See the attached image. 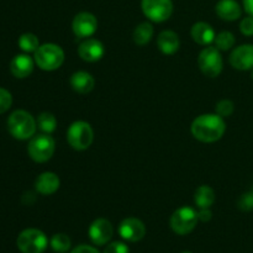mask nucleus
Listing matches in <instances>:
<instances>
[{
    "instance_id": "f257e3e1",
    "label": "nucleus",
    "mask_w": 253,
    "mask_h": 253,
    "mask_svg": "<svg viewBox=\"0 0 253 253\" xmlns=\"http://www.w3.org/2000/svg\"><path fill=\"white\" fill-rule=\"evenodd\" d=\"M193 137L203 143H212L219 141L226 131L224 118L217 114H203L194 119L190 126Z\"/></svg>"
},
{
    "instance_id": "f03ea898",
    "label": "nucleus",
    "mask_w": 253,
    "mask_h": 253,
    "mask_svg": "<svg viewBox=\"0 0 253 253\" xmlns=\"http://www.w3.org/2000/svg\"><path fill=\"white\" fill-rule=\"evenodd\" d=\"M37 121L34 116L25 110H16L7 119V130L16 140H29L35 136Z\"/></svg>"
},
{
    "instance_id": "7ed1b4c3",
    "label": "nucleus",
    "mask_w": 253,
    "mask_h": 253,
    "mask_svg": "<svg viewBox=\"0 0 253 253\" xmlns=\"http://www.w3.org/2000/svg\"><path fill=\"white\" fill-rule=\"evenodd\" d=\"M35 63L40 69L52 72L58 69L64 62V51L61 46L56 43L40 44L34 54Z\"/></svg>"
},
{
    "instance_id": "20e7f679",
    "label": "nucleus",
    "mask_w": 253,
    "mask_h": 253,
    "mask_svg": "<svg viewBox=\"0 0 253 253\" xmlns=\"http://www.w3.org/2000/svg\"><path fill=\"white\" fill-rule=\"evenodd\" d=\"M67 141L76 151H85L94 141V131L86 121H74L67 130Z\"/></svg>"
},
{
    "instance_id": "39448f33",
    "label": "nucleus",
    "mask_w": 253,
    "mask_h": 253,
    "mask_svg": "<svg viewBox=\"0 0 253 253\" xmlns=\"http://www.w3.org/2000/svg\"><path fill=\"white\" fill-rule=\"evenodd\" d=\"M56 151V142L48 133L36 135L30 140L27 152L30 158L37 163H44L52 158Z\"/></svg>"
},
{
    "instance_id": "423d86ee",
    "label": "nucleus",
    "mask_w": 253,
    "mask_h": 253,
    "mask_svg": "<svg viewBox=\"0 0 253 253\" xmlns=\"http://www.w3.org/2000/svg\"><path fill=\"white\" fill-rule=\"evenodd\" d=\"M198 66L205 77H209V78L219 77L224 68L221 51H219L215 46L205 47L198 57Z\"/></svg>"
},
{
    "instance_id": "0eeeda50",
    "label": "nucleus",
    "mask_w": 253,
    "mask_h": 253,
    "mask_svg": "<svg viewBox=\"0 0 253 253\" xmlns=\"http://www.w3.org/2000/svg\"><path fill=\"white\" fill-rule=\"evenodd\" d=\"M17 249L22 253H43L48 246V239L39 229H26L16 240Z\"/></svg>"
},
{
    "instance_id": "6e6552de",
    "label": "nucleus",
    "mask_w": 253,
    "mask_h": 253,
    "mask_svg": "<svg viewBox=\"0 0 253 253\" xmlns=\"http://www.w3.org/2000/svg\"><path fill=\"white\" fill-rule=\"evenodd\" d=\"M198 211L190 207H182L175 210L170 216V229L177 235L184 236L190 234L197 227Z\"/></svg>"
},
{
    "instance_id": "1a4fd4ad",
    "label": "nucleus",
    "mask_w": 253,
    "mask_h": 253,
    "mask_svg": "<svg viewBox=\"0 0 253 253\" xmlns=\"http://www.w3.org/2000/svg\"><path fill=\"white\" fill-rule=\"evenodd\" d=\"M141 9L150 21L161 24L172 16L174 5L172 0H141Z\"/></svg>"
},
{
    "instance_id": "9d476101",
    "label": "nucleus",
    "mask_w": 253,
    "mask_h": 253,
    "mask_svg": "<svg viewBox=\"0 0 253 253\" xmlns=\"http://www.w3.org/2000/svg\"><path fill=\"white\" fill-rule=\"evenodd\" d=\"M72 30L78 39H89L98 30V19L89 11H81L72 21Z\"/></svg>"
},
{
    "instance_id": "9b49d317",
    "label": "nucleus",
    "mask_w": 253,
    "mask_h": 253,
    "mask_svg": "<svg viewBox=\"0 0 253 253\" xmlns=\"http://www.w3.org/2000/svg\"><path fill=\"white\" fill-rule=\"evenodd\" d=\"M90 241L96 246H104L109 244L114 235V227L108 219H96L90 224L88 230Z\"/></svg>"
},
{
    "instance_id": "f8f14e48",
    "label": "nucleus",
    "mask_w": 253,
    "mask_h": 253,
    "mask_svg": "<svg viewBox=\"0 0 253 253\" xmlns=\"http://www.w3.org/2000/svg\"><path fill=\"white\" fill-rule=\"evenodd\" d=\"M119 235L128 242H138L146 236V226L137 217H126L119 225Z\"/></svg>"
},
{
    "instance_id": "ddd939ff",
    "label": "nucleus",
    "mask_w": 253,
    "mask_h": 253,
    "mask_svg": "<svg viewBox=\"0 0 253 253\" xmlns=\"http://www.w3.org/2000/svg\"><path fill=\"white\" fill-rule=\"evenodd\" d=\"M229 62L232 68L237 71H251L253 69V44L245 43L232 49Z\"/></svg>"
},
{
    "instance_id": "4468645a",
    "label": "nucleus",
    "mask_w": 253,
    "mask_h": 253,
    "mask_svg": "<svg viewBox=\"0 0 253 253\" xmlns=\"http://www.w3.org/2000/svg\"><path fill=\"white\" fill-rule=\"evenodd\" d=\"M78 54L83 61L94 63L100 61L105 54V47L103 42L96 39H85L78 47Z\"/></svg>"
},
{
    "instance_id": "2eb2a0df",
    "label": "nucleus",
    "mask_w": 253,
    "mask_h": 253,
    "mask_svg": "<svg viewBox=\"0 0 253 253\" xmlns=\"http://www.w3.org/2000/svg\"><path fill=\"white\" fill-rule=\"evenodd\" d=\"M190 36H192L193 41L197 42L200 46H209L214 42L215 30L210 24L204 21H198L190 29Z\"/></svg>"
},
{
    "instance_id": "dca6fc26",
    "label": "nucleus",
    "mask_w": 253,
    "mask_h": 253,
    "mask_svg": "<svg viewBox=\"0 0 253 253\" xmlns=\"http://www.w3.org/2000/svg\"><path fill=\"white\" fill-rule=\"evenodd\" d=\"M215 12L224 21H236L242 16V6L236 0H219Z\"/></svg>"
},
{
    "instance_id": "f3484780",
    "label": "nucleus",
    "mask_w": 253,
    "mask_h": 253,
    "mask_svg": "<svg viewBox=\"0 0 253 253\" xmlns=\"http://www.w3.org/2000/svg\"><path fill=\"white\" fill-rule=\"evenodd\" d=\"M61 187V179L53 172H43L36 178L35 188L42 195H52Z\"/></svg>"
},
{
    "instance_id": "a211bd4d",
    "label": "nucleus",
    "mask_w": 253,
    "mask_h": 253,
    "mask_svg": "<svg viewBox=\"0 0 253 253\" xmlns=\"http://www.w3.org/2000/svg\"><path fill=\"white\" fill-rule=\"evenodd\" d=\"M35 64V59H32L29 54H17L10 62V71L14 77L24 79L34 72Z\"/></svg>"
},
{
    "instance_id": "6ab92c4d",
    "label": "nucleus",
    "mask_w": 253,
    "mask_h": 253,
    "mask_svg": "<svg viewBox=\"0 0 253 253\" xmlns=\"http://www.w3.org/2000/svg\"><path fill=\"white\" fill-rule=\"evenodd\" d=\"M157 47L166 56H172L179 49V36L172 30H165L157 37Z\"/></svg>"
},
{
    "instance_id": "aec40b11",
    "label": "nucleus",
    "mask_w": 253,
    "mask_h": 253,
    "mask_svg": "<svg viewBox=\"0 0 253 253\" xmlns=\"http://www.w3.org/2000/svg\"><path fill=\"white\" fill-rule=\"evenodd\" d=\"M69 83H71L72 89L76 93L84 95V94H88L93 90L94 86H95V79L88 72L79 71L72 74Z\"/></svg>"
},
{
    "instance_id": "412c9836",
    "label": "nucleus",
    "mask_w": 253,
    "mask_h": 253,
    "mask_svg": "<svg viewBox=\"0 0 253 253\" xmlns=\"http://www.w3.org/2000/svg\"><path fill=\"white\" fill-rule=\"evenodd\" d=\"M215 192L209 185H200L194 194V203L199 209L211 208L215 203Z\"/></svg>"
},
{
    "instance_id": "4be33fe9",
    "label": "nucleus",
    "mask_w": 253,
    "mask_h": 253,
    "mask_svg": "<svg viewBox=\"0 0 253 253\" xmlns=\"http://www.w3.org/2000/svg\"><path fill=\"white\" fill-rule=\"evenodd\" d=\"M153 34H155V29H153V25L151 22H141L133 30V42L137 46H145V44H147L152 40Z\"/></svg>"
},
{
    "instance_id": "5701e85b",
    "label": "nucleus",
    "mask_w": 253,
    "mask_h": 253,
    "mask_svg": "<svg viewBox=\"0 0 253 253\" xmlns=\"http://www.w3.org/2000/svg\"><path fill=\"white\" fill-rule=\"evenodd\" d=\"M37 127L43 133H52L57 128V119L53 114L44 111L41 113L37 118Z\"/></svg>"
},
{
    "instance_id": "b1692460",
    "label": "nucleus",
    "mask_w": 253,
    "mask_h": 253,
    "mask_svg": "<svg viewBox=\"0 0 253 253\" xmlns=\"http://www.w3.org/2000/svg\"><path fill=\"white\" fill-rule=\"evenodd\" d=\"M214 43L219 51H230L236 43V37L231 31H221L215 36Z\"/></svg>"
},
{
    "instance_id": "393cba45",
    "label": "nucleus",
    "mask_w": 253,
    "mask_h": 253,
    "mask_svg": "<svg viewBox=\"0 0 253 253\" xmlns=\"http://www.w3.org/2000/svg\"><path fill=\"white\" fill-rule=\"evenodd\" d=\"M49 246L56 253H67L71 250L72 242L68 235L56 234L49 240Z\"/></svg>"
},
{
    "instance_id": "a878e982",
    "label": "nucleus",
    "mask_w": 253,
    "mask_h": 253,
    "mask_svg": "<svg viewBox=\"0 0 253 253\" xmlns=\"http://www.w3.org/2000/svg\"><path fill=\"white\" fill-rule=\"evenodd\" d=\"M19 47L21 48V51L25 52V53H31V52L35 53L36 49L40 47L39 37L35 34H31V32L21 35V36L19 37Z\"/></svg>"
},
{
    "instance_id": "bb28decb",
    "label": "nucleus",
    "mask_w": 253,
    "mask_h": 253,
    "mask_svg": "<svg viewBox=\"0 0 253 253\" xmlns=\"http://www.w3.org/2000/svg\"><path fill=\"white\" fill-rule=\"evenodd\" d=\"M215 111L221 118H230L235 111V104L234 101L229 100V99H222L215 106Z\"/></svg>"
},
{
    "instance_id": "cd10ccee",
    "label": "nucleus",
    "mask_w": 253,
    "mask_h": 253,
    "mask_svg": "<svg viewBox=\"0 0 253 253\" xmlns=\"http://www.w3.org/2000/svg\"><path fill=\"white\" fill-rule=\"evenodd\" d=\"M237 207L241 211H251V210H253V190L244 193L239 198Z\"/></svg>"
},
{
    "instance_id": "c85d7f7f",
    "label": "nucleus",
    "mask_w": 253,
    "mask_h": 253,
    "mask_svg": "<svg viewBox=\"0 0 253 253\" xmlns=\"http://www.w3.org/2000/svg\"><path fill=\"white\" fill-rule=\"evenodd\" d=\"M12 104V95L9 90L0 88V114H4Z\"/></svg>"
},
{
    "instance_id": "c756f323",
    "label": "nucleus",
    "mask_w": 253,
    "mask_h": 253,
    "mask_svg": "<svg viewBox=\"0 0 253 253\" xmlns=\"http://www.w3.org/2000/svg\"><path fill=\"white\" fill-rule=\"evenodd\" d=\"M104 253H130V249L125 242L114 241L108 244L104 250Z\"/></svg>"
},
{
    "instance_id": "7c9ffc66",
    "label": "nucleus",
    "mask_w": 253,
    "mask_h": 253,
    "mask_svg": "<svg viewBox=\"0 0 253 253\" xmlns=\"http://www.w3.org/2000/svg\"><path fill=\"white\" fill-rule=\"evenodd\" d=\"M240 31L244 36H253V16H246L240 22Z\"/></svg>"
},
{
    "instance_id": "2f4dec72",
    "label": "nucleus",
    "mask_w": 253,
    "mask_h": 253,
    "mask_svg": "<svg viewBox=\"0 0 253 253\" xmlns=\"http://www.w3.org/2000/svg\"><path fill=\"white\" fill-rule=\"evenodd\" d=\"M69 253H100L95 247L89 246V245H79L76 249L72 250Z\"/></svg>"
},
{
    "instance_id": "473e14b6",
    "label": "nucleus",
    "mask_w": 253,
    "mask_h": 253,
    "mask_svg": "<svg viewBox=\"0 0 253 253\" xmlns=\"http://www.w3.org/2000/svg\"><path fill=\"white\" fill-rule=\"evenodd\" d=\"M212 217V212L210 210V208H207V209H199L198 211V219L202 222H208L210 221Z\"/></svg>"
},
{
    "instance_id": "72a5a7b5",
    "label": "nucleus",
    "mask_w": 253,
    "mask_h": 253,
    "mask_svg": "<svg viewBox=\"0 0 253 253\" xmlns=\"http://www.w3.org/2000/svg\"><path fill=\"white\" fill-rule=\"evenodd\" d=\"M242 7L247 15L253 16V0H242Z\"/></svg>"
},
{
    "instance_id": "f704fd0d",
    "label": "nucleus",
    "mask_w": 253,
    "mask_h": 253,
    "mask_svg": "<svg viewBox=\"0 0 253 253\" xmlns=\"http://www.w3.org/2000/svg\"><path fill=\"white\" fill-rule=\"evenodd\" d=\"M251 78L253 79V69H251Z\"/></svg>"
},
{
    "instance_id": "c9c22d12",
    "label": "nucleus",
    "mask_w": 253,
    "mask_h": 253,
    "mask_svg": "<svg viewBox=\"0 0 253 253\" xmlns=\"http://www.w3.org/2000/svg\"><path fill=\"white\" fill-rule=\"evenodd\" d=\"M180 253H192L190 251H183V252H180Z\"/></svg>"
}]
</instances>
